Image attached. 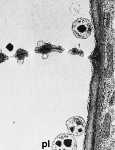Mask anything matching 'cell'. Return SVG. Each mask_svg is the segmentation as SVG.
Returning <instances> with one entry per match:
<instances>
[{
	"label": "cell",
	"mask_w": 115,
	"mask_h": 150,
	"mask_svg": "<svg viewBox=\"0 0 115 150\" xmlns=\"http://www.w3.org/2000/svg\"><path fill=\"white\" fill-rule=\"evenodd\" d=\"M72 29L76 38L86 39L91 35L93 27L92 23L89 19L80 18L73 22Z\"/></svg>",
	"instance_id": "obj_1"
},
{
	"label": "cell",
	"mask_w": 115,
	"mask_h": 150,
	"mask_svg": "<svg viewBox=\"0 0 115 150\" xmlns=\"http://www.w3.org/2000/svg\"><path fill=\"white\" fill-rule=\"evenodd\" d=\"M52 149V150H77V142L70 134H61L54 139Z\"/></svg>",
	"instance_id": "obj_2"
},
{
	"label": "cell",
	"mask_w": 115,
	"mask_h": 150,
	"mask_svg": "<svg viewBox=\"0 0 115 150\" xmlns=\"http://www.w3.org/2000/svg\"><path fill=\"white\" fill-rule=\"evenodd\" d=\"M66 125L69 134L74 137L80 136L86 130V122L80 116L71 117L67 121Z\"/></svg>",
	"instance_id": "obj_3"
},
{
	"label": "cell",
	"mask_w": 115,
	"mask_h": 150,
	"mask_svg": "<svg viewBox=\"0 0 115 150\" xmlns=\"http://www.w3.org/2000/svg\"><path fill=\"white\" fill-rule=\"evenodd\" d=\"M65 49L60 46H56L49 43H45L41 40L38 41L37 47L35 49L36 53L43 54L42 58L44 59H48L49 54L50 53L56 52H63Z\"/></svg>",
	"instance_id": "obj_4"
},
{
	"label": "cell",
	"mask_w": 115,
	"mask_h": 150,
	"mask_svg": "<svg viewBox=\"0 0 115 150\" xmlns=\"http://www.w3.org/2000/svg\"><path fill=\"white\" fill-rule=\"evenodd\" d=\"M67 53L72 54V55H78V56H80L81 57H84V55H85L83 51L80 49H78L76 47H74V48L70 49L67 52Z\"/></svg>",
	"instance_id": "obj_5"
},
{
	"label": "cell",
	"mask_w": 115,
	"mask_h": 150,
	"mask_svg": "<svg viewBox=\"0 0 115 150\" xmlns=\"http://www.w3.org/2000/svg\"><path fill=\"white\" fill-rule=\"evenodd\" d=\"M80 9V5L77 3H73L70 7V11L73 15H76L79 12Z\"/></svg>",
	"instance_id": "obj_6"
},
{
	"label": "cell",
	"mask_w": 115,
	"mask_h": 150,
	"mask_svg": "<svg viewBox=\"0 0 115 150\" xmlns=\"http://www.w3.org/2000/svg\"><path fill=\"white\" fill-rule=\"evenodd\" d=\"M28 52L23 50H20L18 53V59L20 60H23L25 57L28 56Z\"/></svg>",
	"instance_id": "obj_7"
},
{
	"label": "cell",
	"mask_w": 115,
	"mask_h": 150,
	"mask_svg": "<svg viewBox=\"0 0 115 150\" xmlns=\"http://www.w3.org/2000/svg\"><path fill=\"white\" fill-rule=\"evenodd\" d=\"M8 50H9L10 51H12L13 49V46L11 44H9L8 45Z\"/></svg>",
	"instance_id": "obj_8"
}]
</instances>
